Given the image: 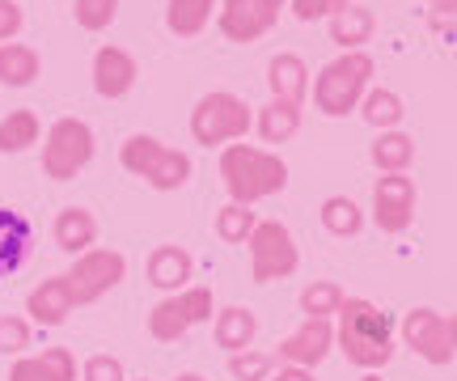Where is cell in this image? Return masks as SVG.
<instances>
[{"label":"cell","mask_w":457,"mask_h":381,"mask_svg":"<svg viewBox=\"0 0 457 381\" xmlns=\"http://www.w3.org/2000/svg\"><path fill=\"white\" fill-rule=\"evenodd\" d=\"M339 327H335V348L360 365L364 373H377V369H386L394 360V352H398V327H394V318L373 305V301L364 297H343L339 305Z\"/></svg>","instance_id":"cell-1"},{"label":"cell","mask_w":457,"mask_h":381,"mask_svg":"<svg viewBox=\"0 0 457 381\" xmlns=\"http://www.w3.org/2000/svg\"><path fill=\"white\" fill-rule=\"evenodd\" d=\"M220 183H225L228 199L233 203H259V199H271L288 186V162L271 149H259V145H225L220 149Z\"/></svg>","instance_id":"cell-2"},{"label":"cell","mask_w":457,"mask_h":381,"mask_svg":"<svg viewBox=\"0 0 457 381\" xmlns=\"http://www.w3.org/2000/svg\"><path fill=\"white\" fill-rule=\"evenodd\" d=\"M373 55L369 51H343L330 64H322V72L313 77V106L327 119H343L360 111L364 94L373 89Z\"/></svg>","instance_id":"cell-3"},{"label":"cell","mask_w":457,"mask_h":381,"mask_svg":"<svg viewBox=\"0 0 457 381\" xmlns=\"http://www.w3.org/2000/svg\"><path fill=\"white\" fill-rule=\"evenodd\" d=\"M119 162H123L128 174L145 178L153 191H179V186H187L191 174H195V166H191L187 153L170 149L165 140H157V136H148V132L128 136L123 149H119Z\"/></svg>","instance_id":"cell-4"},{"label":"cell","mask_w":457,"mask_h":381,"mask_svg":"<svg viewBox=\"0 0 457 381\" xmlns=\"http://www.w3.org/2000/svg\"><path fill=\"white\" fill-rule=\"evenodd\" d=\"M254 128V115L245 98L228 94V89H212L195 102L191 111V140L204 145V149H225V145H237L245 140V132Z\"/></svg>","instance_id":"cell-5"},{"label":"cell","mask_w":457,"mask_h":381,"mask_svg":"<svg viewBox=\"0 0 457 381\" xmlns=\"http://www.w3.org/2000/svg\"><path fill=\"white\" fill-rule=\"evenodd\" d=\"M94 128L77 115H64L55 119L43 136V174H47L51 183H68V178H77L89 162H94Z\"/></svg>","instance_id":"cell-6"},{"label":"cell","mask_w":457,"mask_h":381,"mask_svg":"<svg viewBox=\"0 0 457 381\" xmlns=\"http://www.w3.org/2000/svg\"><path fill=\"white\" fill-rule=\"evenodd\" d=\"M250 250V280L254 284H271V280H288L296 267H301V250L288 225L279 220H259L254 233L245 237Z\"/></svg>","instance_id":"cell-7"},{"label":"cell","mask_w":457,"mask_h":381,"mask_svg":"<svg viewBox=\"0 0 457 381\" xmlns=\"http://www.w3.org/2000/svg\"><path fill=\"white\" fill-rule=\"evenodd\" d=\"M64 276H68V288H72L77 305H94V301H102L111 288H119V284L128 280V259L119 250L89 246L85 254L72 259V267H68Z\"/></svg>","instance_id":"cell-8"},{"label":"cell","mask_w":457,"mask_h":381,"mask_svg":"<svg viewBox=\"0 0 457 381\" xmlns=\"http://www.w3.org/2000/svg\"><path fill=\"white\" fill-rule=\"evenodd\" d=\"M398 335H403V344H407L420 360H428L432 369L453 365L457 348H453V335H449V318L436 314L432 305H415V310H407Z\"/></svg>","instance_id":"cell-9"},{"label":"cell","mask_w":457,"mask_h":381,"mask_svg":"<svg viewBox=\"0 0 457 381\" xmlns=\"http://www.w3.org/2000/svg\"><path fill=\"white\" fill-rule=\"evenodd\" d=\"M415 203H420L415 178H407V174H381L373 186V225L381 233H407L411 220H415Z\"/></svg>","instance_id":"cell-10"},{"label":"cell","mask_w":457,"mask_h":381,"mask_svg":"<svg viewBox=\"0 0 457 381\" xmlns=\"http://www.w3.org/2000/svg\"><path fill=\"white\" fill-rule=\"evenodd\" d=\"M279 21V9L267 0H220L216 9V26L228 43H259L262 34H271Z\"/></svg>","instance_id":"cell-11"},{"label":"cell","mask_w":457,"mask_h":381,"mask_svg":"<svg viewBox=\"0 0 457 381\" xmlns=\"http://www.w3.org/2000/svg\"><path fill=\"white\" fill-rule=\"evenodd\" d=\"M330 348H335V327H330V318H305L288 339H279V352H271V356H276V365L284 360V365L318 369L330 356Z\"/></svg>","instance_id":"cell-12"},{"label":"cell","mask_w":457,"mask_h":381,"mask_svg":"<svg viewBox=\"0 0 457 381\" xmlns=\"http://www.w3.org/2000/svg\"><path fill=\"white\" fill-rule=\"evenodd\" d=\"M89 77H94V94L106 98V102H114V98H128L131 94V85H136V77H140V68H136V55H131V51L106 43V47L94 51Z\"/></svg>","instance_id":"cell-13"},{"label":"cell","mask_w":457,"mask_h":381,"mask_svg":"<svg viewBox=\"0 0 457 381\" xmlns=\"http://www.w3.org/2000/svg\"><path fill=\"white\" fill-rule=\"evenodd\" d=\"M26 314L38 327H64L68 318L77 314V297L68 288V276H51V280L34 284L26 293Z\"/></svg>","instance_id":"cell-14"},{"label":"cell","mask_w":457,"mask_h":381,"mask_svg":"<svg viewBox=\"0 0 457 381\" xmlns=\"http://www.w3.org/2000/svg\"><path fill=\"white\" fill-rule=\"evenodd\" d=\"M30 250H34V225L26 220V212L0 203V280H9L13 271H21L26 259H30Z\"/></svg>","instance_id":"cell-15"},{"label":"cell","mask_w":457,"mask_h":381,"mask_svg":"<svg viewBox=\"0 0 457 381\" xmlns=\"http://www.w3.org/2000/svg\"><path fill=\"white\" fill-rule=\"evenodd\" d=\"M267 89L276 102H293V106H305L310 98V64L296 55V51H279L267 64Z\"/></svg>","instance_id":"cell-16"},{"label":"cell","mask_w":457,"mask_h":381,"mask_svg":"<svg viewBox=\"0 0 457 381\" xmlns=\"http://www.w3.org/2000/svg\"><path fill=\"white\" fill-rule=\"evenodd\" d=\"M51 237H55V246L64 250V254H85V250L98 242V216L81 208V203H68L55 212V225H51Z\"/></svg>","instance_id":"cell-17"},{"label":"cell","mask_w":457,"mask_h":381,"mask_svg":"<svg viewBox=\"0 0 457 381\" xmlns=\"http://www.w3.org/2000/svg\"><path fill=\"white\" fill-rule=\"evenodd\" d=\"M148 284L153 288H162V293H182L187 288V280L195 276V259L187 254L182 246H174V242H165V246H157L153 254H148Z\"/></svg>","instance_id":"cell-18"},{"label":"cell","mask_w":457,"mask_h":381,"mask_svg":"<svg viewBox=\"0 0 457 381\" xmlns=\"http://www.w3.org/2000/svg\"><path fill=\"white\" fill-rule=\"evenodd\" d=\"M212 335H216V348H225L228 356L245 352L254 344V335H259V318H254V310H245V305H225V310H216Z\"/></svg>","instance_id":"cell-19"},{"label":"cell","mask_w":457,"mask_h":381,"mask_svg":"<svg viewBox=\"0 0 457 381\" xmlns=\"http://www.w3.org/2000/svg\"><path fill=\"white\" fill-rule=\"evenodd\" d=\"M373 30H377V17L364 4H347V9H339L330 17V43H339L343 51H364Z\"/></svg>","instance_id":"cell-20"},{"label":"cell","mask_w":457,"mask_h":381,"mask_svg":"<svg viewBox=\"0 0 457 381\" xmlns=\"http://www.w3.org/2000/svg\"><path fill=\"white\" fill-rule=\"evenodd\" d=\"M254 128H259L262 145H288V140L301 132V106L271 98L267 106H259V115H254Z\"/></svg>","instance_id":"cell-21"},{"label":"cell","mask_w":457,"mask_h":381,"mask_svg":"<svg viewBox=\"0 0 457 381\" xmlns=\"http://www.w3.org/2000/svg\"><path fill=\"white\" fill-rule=\"evenodd\" d=\"M38 72H43V60H38L34 47H26V43H0V85L26 89V85L38 81Z\"/></svg>","instance_id":"cell-22"},{"label":"cell","mask_w":457,"mask_h":381,"mask_svg":"<svg viewBox=\"0 0 457 381\" xmlns=\"http://www.w3.org/2000/svg\"><path fill=\"white\" fill-rule=\"evenodd\" d=\"M216 0H165V26L179 38H195L208 30Z\"/></svg>","instance_id":"cell-23"},{"label":"cell","mask_w":457,"mask_h":381,"mask_svg":"<svg viewBox=\"0 0 457 381\" xmlns=\"http://www.w3.org/2000/svg\"><path fill=\"white\" fill-rule=\"evenodd\" d=\"M369 157H373V166L381 170V174H407L411 162H415V140H411L407 132H381L373 140V149H369Z\"/></svg>","instance_id":"cell-24"},{"label":"cell","mask_w":457,"mask_h":381,"mask_svg":"<svg viewBox=\"0 0 457 381\" xmlns=\"http://www.w3.org/2000/svg\"><path fill=\"white\" fill-rule=\"evenodd\" d=\"M187 331H191V318L182 310L179 293H174V297H162L148 310V335H153L157 344H179V339H187Z\"/></svg>","instance_id":"cell-25"},{"label":"cell","mask_w":457,"mask_h":381,"mask_svg":"<svg viewBox=\"0 0 457 381\" xmlns=\"http://www.w3.org/2000/svg\"><path fill=\"white\" fill-rule=\"evenodd\" d=\"M43 136V123L34 111H9L0 119V153H26L38 145Z\"/></svg>","instance_id":"cell-26"},{"label":"cell","mask_w":457,"mask_h":381,"mask_svg":"<svg viewBox=\"0 0 457 381\" xmlns=\"http://www.w3.org/2000/svg\"><path fill=\"white\" fill-rule=\"evenodd\" d=\"M360 115H364V123L377 128V132H394L407 111H403V98H398L394 89H369L364 102H360Z\"/></svg>","instance_id":"cell-27"},{"label":"cell","mask_w":457,"mask_h":381,"mask_svg":"<svg viewBox=\"0 0 457 381\" xmlns=\"http://www.w3.org/2000/svg\"><path fill=\"white\" fill-rule=\"evenodd\" d=\"M318 216H322V229L335 233V237H356V233L364 229V208L347 195L322 199V212Z\"/></svg>","instance_id":"cell-28"},{"label":"cell","mask_w":457,"mask_h":381,"mask_svg":"<svg viewBox=\"0 0 457 381\" xmlns=\"http://www.w3.org/2000/svg\"><path fill=\"white\" fill-rule=\"evenodd\" d=\"M254 225H259V216L250 212L245 203H233V199H228L225 208H216V220H212L216 237L228 242V246H245V237L254 233Z\"/></svg>","instance_id":"cell-29"},{"label":"cell","mask_w":457,"mask_h":381,"mask_svg":"<svg viewBox=\"0 0 457 381\" xmlns=\"http://www.w3.org/2000/svg\"><path fill=\"white\" fill-rule=\"evenodd\" d=\"M343 305V288L335 280H313L301 288V314L305 318H335Z\"/></svg>","instance_id":"cell-30"},{"label":"cell","mask_w":457,"mask_h":381,"mask_svg":"<svg viewBox=\"0 0 457 381\" xmlns=\"http://www.w3.org/2000/svg\"><path fill=\"white\" fill-rule=\"evenodd\" d=\"M271 373H276V356H271V352L245 348V352H233V356H228V377L233 381H267Z\"/></svg>","instance_id":"cell-31"},{"label":"cell","mask_w":457,"mask_h":381,"mask_svg":"<svg viewBox=\"0 0 457 381\" xmlns=\"http://www.w3.org/2000/svg\"><path fill=\"white\" fill-rule=\"evenodd\" d=\"M72 13H77V26H81V30L102 34L114 17H119V0H77Z\"/></svg>","instance_id":"cell-32"},{"label":"cell","mask_w":457,"mask_h":381,"mask_svg":"<svg viewBox=\"0 0 457 381\" xmlns=\"http://www.w3.org/2000/svg\"><path fill=\"white\" fill-rule=\"evenodd\" d=\"M179 301H182V310H187V318H191V327L212 322L216 297H212V288H208V284H187V288L179 293Z\"/></svg>","instance_id":"cell-33"},{"label":"cell","mask_w":457,"mask_h":381,"mask_svg":"<svg viewBox=\"0 0 457 381\" xmlns=\"http://www.w3.org/2000/svg\"><path fill=\"white\" fill-rule=\"evenodd\" d=\"M30 348V322L17 314H4L0 318V356H26Z\"/></svg>","instance_id":"cell-34"},{"label":"cell","mask_w":457,"mask_h":381,"mask_svg":"<svg viewBox=\"0 0 457 381\" xmlns=\"http://www.w3.org/2000/svg\"><path fill=\"white\" fill-rule=\"evenodd\" d=\"M81 381H128V373H123V360H119V356L98 352V356H89V360H85Z\"/></svg>","instance_id":"cell-35"},{"label":"cell","mask_w":457,"mask_h":381,"mask_svg":"<svg viewBox=\"0 0 457 381\" xmlns=\"http://www.w3.org/2000/svg\"><path fill=\"white\" fill-rule=\"evenodd\" d=\"M293 4V13H296V21H322V17H335L339 9H347L352 0H288Z\"/></svg>","instance_id":"cell-36"},{"label":"cell","mask_w":457,"mask_h":381,"mask_svg":"<svg viewBox=\"0 0 457 381\" xmlns=\"http://www.w3.org/2000/svg\"><path fill=\"white\" fill-rule=\"evenodd\" d=\"M38 360L55 373V381H77V356L68 348H43L38 352Z\"/></svg>","instance_id":"cell-37"},{"label":"cell","mask_w":457,"mask_h":381,"mask_svg":"<svg viewBox=\"0 0 457 381\" xmlns=\"http://www.w3.org/2000/svg\"><path fill=\"white\" fill-rule=\"evenodd\" d=\"M9 381H55V373L38 356H17L9 365Z\"/></svg>","instance_id":"cell-38"},{"label":"cell","mask_w":457,"mask_h":381,"mask_svg":"<svg viewBox=\"0 0 457 381\" xmlns=\"http://www.w3.org/2000/svg\"><path fill=\"white\" fill-rule=\"evenodd\" d=\"M26 26V13H21V4L17 0H0V43H13L17 34Z\"/></svg>","instance_id":"cell-39"},{"label":"cell","mask_w":457,"mask_h":381,"mask_svg":"<svg viewBox=\"0 0 457 381\" xmlns=\"http://www.w3.org/2000/svg\"><path fill=\"white\" fill-rule=\"evenodd\" d=\"M267 381H313V369H301V365H279V373H271Z\"/></svg>","instance_id":"cell-40"},{"label":"cell","mask_w":457,"mask_h":381,"mask_svg":"<svg viewBox=\"0 0 457 381\" xmlns=\"http://www.w3.org/2000/svg\"><path fill=\"white\" fill-rule=\"evenodd\" d=\"M174 381H208V377H204V373H179Z\"/></svg>","instance_id":"cell-41"},{"label":"cell","mask_w":457,"mask_h":381,"mask_svg":"<svg viewBox=\"0 0 457 381\" xmlns=\"http://www.w3.org/2000/svg\"><path fill=\"white\" fill-rule=\"evenodd\" d=\"M449 335H453V348H457V314L449 318Z\"/></svg>","instance_id":"cell-42"},{"label":"cell","mask_w":457,"mask_h":381,"mask_svg":"<svg viewBox=\"0 0 457 381\" xmlns=\"http://www.w3.org/2000/svg\"><path fill=\"white\" fill-rule=\"evenodd\" d=\"M360 381H381V373H364V377H360Z\"/></svg>","instance_id":"cell-43"},{"label":"cell","mask_w":457,"mask_h":381,"mask_svg":"<svg viewBox=\"0 0 457 381\" xmlns=\"http://www.w3.org/2000/svg\"><path fill=\"white\" fill-rule=\"evenodd\" d=\"M267 4H271V9H284V4H288V0H267Z\"/></svg>","instance_id":"cell-44"},{"label":"cell","mask_w":457,"mask_h":381,"mask_svg":"<svg viewBox=\"0 0 457 381\" xmlns=\"http://www.w3.org/2000/svg\"><path fill=\"white\" fill-rule=\"evenodd\" d=\"M445 13H457V0H449V4H445Z\"/></svg>","instance_id":"cell-45"},{"label":"cell","mask_w":457,"mask_h":381,"mask_svg":"<svg viewBox=\"0 0 457 381\" xmlns=\"http://www.w3.org/2000/svg\"><path fill=\"white\" fill-rule=\"evenodd\" d=\"M428 4H436V9H445V4H449V0H428Z\"/></svg>","instance_id":"cell-46"},{"label":"cell","mask_w":457,"mask_h":381,"mask_svg":"<svg viewBox=\"0 0 457 381\" xmlns=\"http://www.w3.org/2000/svg\"><path fill=\"white\" fill-rule=\"evenodd\" d=\"M140 381H148V377H140Z\"/></svg>","instance_id":"cell-47"}]
</instances>
